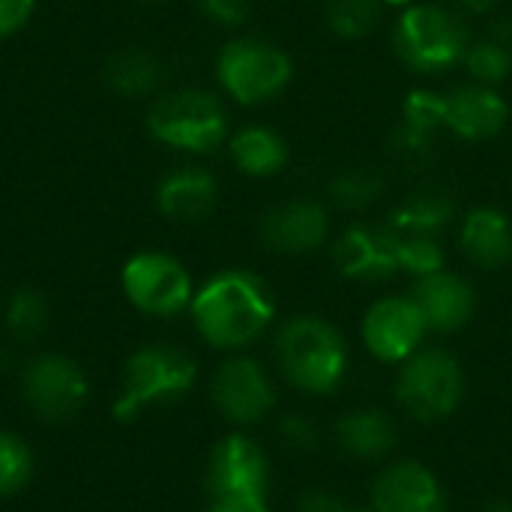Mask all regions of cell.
I'll use <instances>...</instances> for the list:
<instances>
[{
  "mask_svg": "<svg viewBox=\"0 0 512 512\" xmlns=\"http://www.w3.org/2000/svg\"><path fill=\"white\" fill-rule=\"evenodd\" d=\"M276 303L267 285L246 270L213 276L192 297V318L198 333L216 348H243L255 342L273 321Z\"/></svg>",
  "mask_w": 512,
  "mask_h": 512,
  "instance_id": "1",
  "label": "cell"
},
{
  "mask_svg": "<svg viewBox=\"0 0 512 512\" xmlns=\"http://www.w3.org/2000/svg\"><path fill=\"white\" fill-rule=\"evenodd\" d=\"M276 363L291 387L327 396L345 381L348 345L330 321L300 315L276 333Z\"/></svg>",
  "mask_w": 512,
  "mask_h": 512,
  "instance_id": "2",
  "label": "cell"
},
{
  "mask_svg": "<svg viewBox=\"0 0 512 512\" xmlns=\"http://www.w3.org/2000/svg\"><path fill=\"white\" fill-rule=\"evenodd\" d=\"M465 399V375L453 354L420 348L396 375V402L417 423H441L459 411Z\"/></svg>",
  "mask_w": 512,
  "mask_h": 512,
  "instance_id": "3",
  "label": "cell"
},
{
  "mask_svg": "<svg viewBox=\"0 0 512 512\" xmlns=\"http://www.w3.org/2000/svg\"><path fill=\"white\" fill-rule=\"evenodd\" d=\"M147 129L156 141L189 150L210 153L225 141L228 117L222 102L207 90H180L153 102L147 114Z\"/></svg>",
  "mask_w": 512,
  "mask_h": 512,
  "instance_id": "4",
  "label": "cell"
},
{
  "mask_svg": "<svg viewBox=\"0 0 512 512\" xmlns=\"http://www.w3.org/2000/svg\"><path fill=\"white\" fill-rule=\"evenodd\" d=\"M396 51L417 72H441L465 60L468 30L441 6H411L396 27Z\"/></svg>",
  "mask_w": 512,
  "mask_h": 512,
  "instance_id": "5",
  "label": "cell"
},
{
  "mask_svg": "<svg viewBox=\"0 0 512 512\" xmlns=\"http://www.w3.org/2000/svg\"><path fill=\"white\" fill-rule=\"evenodd\" d=\"M195 384V363L171 348V345H150L129 357L126 366V387L123 396L114 402L117 420H132L141 408L174 399Z\"/></svg>",
  "mask_w": 512,
  "mask_h": 512,
  "instance_id": "6",
  "label": "cell"
},
{
  "mask_svg": "<svg viewBox=\"0 0 512 512\" xmlns=\"http://www.w3.org/2000/svg\"><path fill=\"white\" fill-rule=\"evenodd\" d=\"M219 81L243 105H258L282 93L291 81V60L270 42L237 39L219 54Z\"/></svg>",
  "mask_w": 512,
  "mask_h": 512,
  "instance_id": "7",
  "label": "cell"
},
{
  "mask_svg": "<svg viewBox=\"0 0 512 512\" xmlns=\"http://www.w3.org/2000/svg\"><path fill=\"white\" fill-rule=\"evenodd\" d=\"M123 291L147 315H177L192 306V279L186 267L162 252H141L123 267Z\"/></svg>",
  "mask_w": 512,
  "mask_h": 512,
  "instance_id": "8",
  "label": "cell"
},
{
  "mask_svg": "<svg viewBox=\"0 0 512 512\" xmlns=\"http://www.w3.org/2000/svg\"><path fill=\"white\" fill-rule=\"evenodd\" d=\"M270 465L264 450L246 435H228L207 462V492L213 501H264Z\"/></svg>",
  "mask_w": 512,
  "mask_h": 512,
  "instance_id": "9",
  "label": "cell"
},
{
  "mask_svg": "<svg viewBox=\"0 0 512 512\" xmlns=\"http://www.w3.org/2000/svg\"><path fill=\"white\" fill-rule=\"evenodd\" d=\"M429 324L414 297H384L363 318V342L381 363H405L420 351Z\"/></svg>",
  "mask_w": 512,
  "mask_h": 512,
  "instance_id": "10",
  "label": "cell"
},
{
  "mask_svg": "<svg viewBox=\"0 0 512 512\" xmlns=\"http://www.w3.org/2000/svg\"><path fill=\"white\" fill-rule=\"evenodd\" d=\"M210 396L219 414L237 426H252L276 408L273 381L249 357H234L222 363L219 372L213 375Z\"/></svg>",
  "mask_w": 512,
  "mask_h": 512,
  "instance_id": "11",
  "label": "cell"
},
{
  "mask_svg": "<svg viewBox=\"0 0 512 512\" xmlns=\"http://www.w3.org/2000/svg\"><path fill=\"white\" fill-rule=\"evenodd\" d=\"M24 396L27 405L36 411V417L48 423H66L81 411L87 399V381L72 360L45 354L27 366Z\"/></svg>",
  "mask_w": 512,
  "mask_h": 512,
  "instance_id": "12",
  "label": "cell"
},
{
  "mask_svg": "<svg viewBox=\"0 0 512 512\" xmlns=\"http://www.w3.org/2000/svg\"><path fill=\"white\" fill-rule=\"evenodd\" d=\"M333 258L342 276L381 282L399 273V234L393 228L354 225L336 240Z\"/></svg>",
  "mask_w": 512,
  "mask_h": 512,
  "instance_id": "13",
  "label": "cell"
},
{
  "mask_svg": "<svg viewBox=\"0 0 512 512\" xmlns=\"http://www.w3.org/2000/svg\"><path fill=\"white\" fill-rule=\"evenodd\" d=\"M375 512H447V495L438 477L420 462H396L372 486Z\"/></svg>",
  "mask_w": 512,
  "mask_h": 512,
  "instance_id": "14",
  "label": "cell"
},
{
  "mask_svg": "<svg viewBox=\"0 0 512 512\" xmlns=\"http://www.w3.org/2000/svg\"><path fill=\"white\" fill-rule=\"evenodd\" d=\"M327 210L318 201H288L264 213L261 240L267 249L282 255L315 252L327 240Z\"/></svg>",
  "mask_w": 512,
  "mask_h": 512,
  "instance_id": "15",
  "label": "cell"
},
{
  "mask_svg": "<svg viewBox=\"0 0 512 512\" xmlns=\"http://www.w3.org/2000/svg\"><path fill=\"white\" fill-rule=\"evenodd\" d=\"M411 297L420 306L429 330H438V333L462 330L474 318V309H477L474 288L462 276L447 273V270H438L432 276L417 279Z\"/></svg>",
  "mask_w": 512,
  "mask_h": 512,
  "instance_id": "16",
  "label": "cell"
},
{
  "mask_svg": "<svg viewBox=\"0 0 512 512\" xmlns=\"http://www.w3.org/2000/svg\"><path fill=\"white\" fill-rule=\"evenodd\" d=\"M507 117L510 105L501 93H495L486 84L459 87L450 96H444V126L453 129L459 138L486 141L504 129Z\"/></svg>",
  "mask_w": 512,
  "mask_h": 512,
  "instance_id": "17",
  "label": "cell"
},
{
  "mask_svg": "<svg viewBox=\"0 0 512 512\" xmlns=\"http://www.w3.org/2000/svg\"><path fill=\"white\" fill-rule=\"evenodd\" d=\"M333 435H336L339 450L360 462H378L390 456L399 438L393 420L378 408H354L342 414Z\"/></svg>",
  "mask_w": 512,
  "mask_h": 512,
  "instance_id": "18",
  "label": "cell"
},
{
  "mask_svg": "<svg viewBox=\"0 0 512 512\" xmlns=\"http://www.w3.org/2000/svg\"><path fill=\"white\" fill-rule=\"evenodd\" d=\"M462 252L483 270H501L512 261V222L495 207H477L462 225Z\"/></svg>",
  "mask_w": 512,
  "mask_h": 512,
  "instance_id": "19",
  "label": "cell"
},
{
  "mask_svg": "<svg viewBox=\"0 0 512 512\" xmlns=\"http://www.w3.org/2000/svg\"><path fill=\"white\" fill-rule=\"evenodd\" d=\"M156 204L171 219L198 222L216 207V180L201 168L171 171L156 189Z\"/></svg>",
  "mask_w": 512,
  "mask_h": 512,
  "instance_id": "20",
  "label": "cell"
},
{
  "mask_svg": "<svg viewBox=\"0 0 512 512\" xmlns=\"http://www.w3.org/2000/svg\"><path fill=\"white\" fill-rule=\"evenodd\" d=\"M231 156L237 168L249 177H270L279 174L288 162V144L279 132L264 126H249L231 138Z\"/></svg>",
  "mask_w": 512,
  "mask_h": 512,
  "instance_id": "21",
  "label": "cell"
},
{
  "mask_svg": "<svg viewBox=\"0 0 512 512\" xmlns=\"http://www.w3.org/2000/svg\"><path fill=\"white\" fill-rule=\"evenodd\" d=\"M453 219V198L441 189L414 192L390 219V228L405 237H435Z\"/></svg>",
  "mask_w": 512,
  "mask_h": 512,
  "instance_id": "22",
  "label": "cell"
},
{
  "mask_svg": "<svg viewBox=\"0 0 512 512\" xmlns=\"http://www.w3.org/2000/svg\"><path fill=\"white\" fill-rule=\"evenodd\" d=\"M162 81V63L144 48H123L105 63V84L123 96H144Z\"/></svg>",
  "mask_w": 512,
  "mask_h": 512,
  "instance_id": "23",
  "label": "cell"
},
{
  "mask_svg": "<svg viewBox=\"0 0 512 512\" xmlns=\"http://www.w3.org/2000/svg\"><path fill=\"white\" fill-rule=\"evenodd\" d=\"M381 0H330L327 24L342 39H363L381 21Z\"/></svg>",
  "mask_w": 512,
  "mask_h": 512,
  "instance_id": "24",
  "label": "cell"
},
{
  "mask_svg": "<svg viewBox=\"0 0 512 512\" xmlns=\"http://www.w3.org/2000/svg\"><path fill=\"white\" fill-rule=\"evenodd\" d=\"M48 324V306L42 300V294L21 288L12 294L9 306H6V330L15 339H36Z\"/></svg>",
  "mask_w": 512,
  "mask_h": 512,
  "instance_id": "25",
  "label": "cell"
},
{
  "mask_svg": "<svg viewBox=\"0 0 512 512\" xmlns=\"http://www.w3.org/2000/svg\"><path fill=\"white\" fill-rule=\"evenodd\" d=\"M33 471V456L27 444L15 435L0 432V498L15 495L27 486Z\"/></svg>",
  "mask_w": 512,
  "mask_h": 512,
  "instance_id": "26",
  "label": "cell"
},
{
  "mask_svg": "<svg viewBox=\"0 0 512 512\" xmlns=\"http://www.w3.org/2000/svg\"><path fill=\"white\" fill-rule=\"evenodd\" d=\"M465 66H468V72H471L480 84L492 87V84H501V81L510 75L512 54L507 48H501L495 39L477 42V45H468V51H465Z\"/></svg>",
  "mask_w": 512,
  "mask_h": 512,
  "instance_id": "27",
  "label": "cell"
},
{
  "mask_svg": "<svg viewBox=\"0 0 512 512\" xmlns=\"http://www.w3.org/2000/svg\"><path fill=\"white\" fill-rule=\"evenodd\" d=\"M399 270L423 279L444 270V249L435 237H405L399 234Z\"/></svg>",
  "mask_w": 512,
  "mask_h": 512,
  "instance_id": "28",
  "label": "cell"
},
{
  "mask_svg": "<svg viewBox=\"0 0 512 512\" xmlns=\"http://www.w3.org/2000/svg\"><path fill=\"white\" fill-rule=\"evenodd\" d=\"M333 198L339 207L345 210H363L369 207L378 195H381V177L375 171H342L333 186H330Z\"/></svg>",
  "mask_w": 512,
  "mask_h": 512,
  "instance_id": "29",
  "label": "cell"
},
{
  "mask_svg": "<svg viewBox=\"0 0 512 512\" xmlns=\"http://www.w3.org/2000/svg\"><path fill=\"white\" fill-rule=\"evenodd\" d=\"M276 435L282 441V447L294 456H312L321 450V429L315 426L312 417L303 414H288L279 420Z\"/></svg>",
  "mask_w": 512,
  "mask_h": 512,
  "instance_id": "30",
  "label": "cell"
},
{
  "mask_svg": "<svg viewBox=\"0 0 512 512\" xmlns=\"http://www.w3.org/2000/svg\"><path fill=\"white\" fill-rule=\"evenodd\" d=\"M405 126L432 132L435 126H444V96L438 93H411L405 102Z\"/></svg>",
  "mask_w": 512,
  "mask_h": 512,
  "instance_id": "31",
  "label": "cell"
},
{
  "mask_svg": "<svg viewBox=\"0 0 512 512\" xmlns=\"http://www.w3.org/2000/svg\"><path fill=\"white\" fill-rule=\"evenodd\" d=\"M198 6L207 18L228 24V27L243 24L249 15V0H198Z\"/></svg>",
  "mask_w": 512,
  "mask_h": 512,
  "instance_id": "32",
  "label": "cell"
},
{
  "mask_svg": "<svg viewBox=\"0 0 512 512\" xmlns=\"http://www.w3.org/2000/svg\"><path fill=\"white\" fill-rule=\"evenodd\" d=\"M345 501L327 489H306L300 498H297V507L294 512H345Z\"/></svg>",
  "mask_w": 512,
  "mask_h": 512,
  "instance_id": "33",
  "label": "cell"
},
{
  "mask_svg": "<svg viewBox=\"0 0 512 512\" xmlns=\"http://www.w3.org/2000/svg\"><path fill=\"white\" fill-rule=\"evenodd\" d=\"M36 0H0V36L21 30L33 12Z\"/></svg>",
  "mask_w": 512,
  "mask_h": 512,
  "instance_id": "34",
  "label": "cell"
},
{
  "mask_svg": "<svg viewBox=\"0 0 512 512\" xmlns=\"http://www.w3.org/2000/svg\"><path fill=\"white\" fill-rule=\"evenodd\" d=\"M207 512H270L264 501H213Z\"/></svg>",
  "mask_w": 512,
  "mask_h": 512,
  "instance_id": "35",
  "label": "cell"
},
{
  "mask_svg": "<svg viewBox=\"0 0 512 512\" xmlns=\"http://www.w3.org/2000/svg\"><path fill=\"white\" fill-rule=\"evenodd\" d=\"M495 42H498L501 48H507L512 54V18L498 21V27H495Z\"/></svg>",
  "mask_w": 512,
  "mask_h": 512,
  "instance_id": "36",
  "label": "cell"
},
{
  "mask_svg": "<svg viewBox=\"0 0 512 512\" xmlns=\"http://www.w3.org/2000/svg\"><path fill=\"white\" fill-rule=\"evenodd\" d=\"M456 3H459L462 9H468V12H477V15H480V12H489V9H495L501 0H456Z\"/></svg>",
  "mask_w": 512,
  "mask_h": 512,
  "instance_id": "37",
  "label": "cell"
},
{
  "mask_svg": "<svg viewBox=\"0 0 512 512\" xmlns=\"http://www.w3.org/2000/svg\"><path fill=\"white\" fill-rule=\"evenodd\" d=\"M486 512H512L510 501H498V504H492Z\"/></svg>",
  "mask_w": 512,
  "mask_h": 512,
  "instance_id": "38",
  "label": "cell"
},
{
  "mask_svg": "<svg viewBox=\"0 0 512 512\" xmlns=\"http://www.w3.org/2000/svg\"><path fill=\"white\" fill-rule=\"evenodd\" d=\"M381 3H390V6H408L411 0H381Z\"/></svg>",
  "mask_w": 512,
  "mask_h": 512,
  "instance_id": "39",
  "label": "cell"
},
{
  "mask_svg": "<svg viewBox=\"0 0 512 512\" xmlns=\"http://www.w3.org/2000/svg\"><path fill=\"white\" fill-rule=\"evenodd\" d=\"M345 512H375L372 507H345Z\"/></svg>",
  "mask_w": 512,
  "mask_h": 512,
  "instance_id": "40",
  "label": "cell"
},
{
  "mask_svg": "<svg viewBox=\"0 0 512 512\" xmlns=\"http://www.w3.org/2000/svg\"><path fill=\"white\" fill-rule=\"evenodd\" d=\"M150 3H153V0H150Z\"/></svg>",
  "mask_w": 512,
  "mask_h": 512,
  "instance_id": "41",
  "label": "cell"
}]
</instances>
